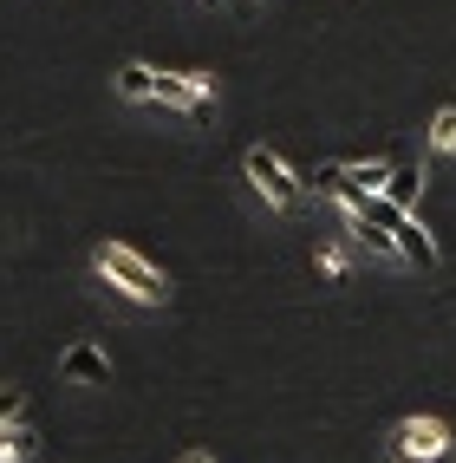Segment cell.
I'll use <instances>...</instances> for the list:
<instances>
[{"instance_id": "30bf717a", "label": "cell", "mask_w": 456, "mask_h": 463, "mask_svg": "<svg viewBox=\"0 0 456 463\" xmlns=\"http://www.w3.org/2000/svg\"><path fill=\"white\" fill-rule=\"evenodd\" d=\"M346 183H352V190H365V196H378L385 183H391V164H346Z\"/></svg>"}, {"instance_id": "3957f363", "label": "cell", "mask_w": 456, "mask_h": 463, "mask_svg": "<svg viewBox=\"0 0 456 463\" xmlns=\"http://www.w3.org/2000/svg\"><path fill=\"white\" fill-rule=\"evenodd\" d=\"M391 457L398 463H443L450 457V424L443 418H405L391 430Z\"/></svg>"}, {"instance_id": "ba28073f", "label": "cell", "mask_w": 456, "mask_h": 463, "mask_svg": "<svg viewBox=\"0 0 456 463\" xmlns=\"http://www.w3.org/2000/svg\"><path fill=\"white\" fill-rule=\"evenodd\" d=\"M33 450H40V438H33V430H26L20 418H14V424H0V463H26Z\"/></svg>"}, {"instance_id": "7a4b0ae2", "label": "cell", "mask_w": 456, "mask_h": 463, "mask_svg": "<svg viewBox=\"0 0 456 463\" xmlns=\"http://www.w3.org/2000/svg\"><path fill=\"white\" fill-rule=\"evenodd\" d=\"M241 176L255 183V196H261L267 209H293V203H300V190H307V183L287 170V157H274L267 144H255L248 157H241Z\"/></svg>"}, {"instance_id": "6da1fadb", "label": "cell", "mask_w": 456, "mask_h": 463, "mask_svg": "<svg viewBox=\"0 0 456 463\" xmlns=\"http://www.w3.org/2000/svg\"><path fill=\"white\" fill-rule=\"evenodd\" d=\"M91 268H98L125 300H137V307H163L170 300V281L137 249H125V241H98V249H91Z\"/></svg>"}, {"instance_id": "52a82bcc", "label": "cell", "mask_w": 456, "mask_h": 463, "mask_svg": "<svg viewBox=\"0 0 456 463\" xmlns=\"http://www.w3.org/2000/svg\"><path fill=\"white\" fill-rule=\"evenodd\" d=\"M385 196H391V203H405V209L417 215V196H423V170H417V164H391V183H385Z\"/></svg>"}, {"instance_id": "5b68a950", "label": "cell", "mask_w": 456, "mask_h": 463, "mask_svg": "<svg viewBox=\"0 0 456 463\" xmlns=\"http://www.w3.org/2000/svg\"><path fill=\"white\" fill-rule=\"evenodd\" d=\"M391 235H398V255H405L411 268H423V274H431V268H437V241H431V235H423V222H417V215H411V209L398 215V222H391Z\"/></svg>"}, {"instance_id": "5bb4252c", "label": "cell", "mask_w": 456, "mask_h": 463, "mask_svg": "<svg viewBox=\"0 0 456 463\" xmlns=\"http://www.w3.org/2000/svg\"><path fill=\"white\" fill-rule=\"evenodd\" d=\"M182 463H216V457H209V450H190V457H182Z\"/></svg>"}, {"instance_id": "8fae6325", "label": "cell", "mask_w": 456, "mask_h": 463, "mask_svg": "<svg viewBox=\"0 0 456 463\" xmlns=\"http://www.w3.org/2000/svg\"><path fill=\"white\" fill-rule=\"evenodd\" d=\"M431 150H437V157H456V105L431 118Z\"/></svg>"}, {"instance_id": "9a60e30c", "label": "cell", "mask_w": 456, "mask_h": 463, "mask_svg": "<svg viewBox=\"0 0 456 463\" xmlns=\"http://www.w3.org/2000/svg\"><path fill=\"white\" fill-rule=\"evenodd\" d=\"M241 7H248V0H241Z\"/></svg>"}, {"instance_id": "8992f818", "label": "cell", "mask_w": 456, "mask_h": 463, "mask_svg": "<svg viewBox=\"0 0 456 463\" xmlns=\"http://www.w3.org/2000/svg\"><path fill=\"white\" fill-rule=\"evenodd\" d=\"M157 105H170V111H190V118H202L209 111V99L182 79V72H157Z\"/></svg>"}, {"instance_id": "277c9868", "label": "cell", "mask_w": 456, "mask_h": 463, "mask_svg": "<svg viewBox=\"0 0 456 463\" xmlns=\"http://www.w3.org/2000/svg\"><path fill=\"white\" fill-rule=\"evenodd\" d=\"M59 373L79 379V385H111V359L91 346V339H79V346H66V359H59Z\"/></svg>"}, {"instance_id": "4fadbf2b", "label": "cell", "mask_w": 456, "mask_h": 463, "mask_svg": "<svg viewBox=\"0 0 456 463\" xmlns=\"http://www.w3.org/2000/svg\"><path fill=\"white\" fill-rule=\"evenodd\" d=\"M14 418H20V392L0 385V424H14Z\"/></svg>"}, {"instance_id": "9c48e42d", "label": "cell", "mask_w": 456, "mask_h": 463, "mask_svg": "<svg viewBox=\"0 0 456 463\" xmlns=\"http://www.w3.org/2000/svg\"><path fill=\"white\" fill-rule=\"evenodd\" d=\"M117 99H131V105L157 99V72H150V66H125V72H117Z\"/></svg>"}, {"instance_id": "7c38bea8", "label": "cell", "mask_w": 456, "mask_h": 463, "mask_svg": "<svg viewBox=\"0 0 456 463\" xmlns=\"http://www.w3.org/2000/svg\"><path fill=\"white\" fill-rule=\"evenodd\" d=\"M320 274H326V281H340V274H346V255H340V249H320Z\"/></svg>"}]
</instances>
